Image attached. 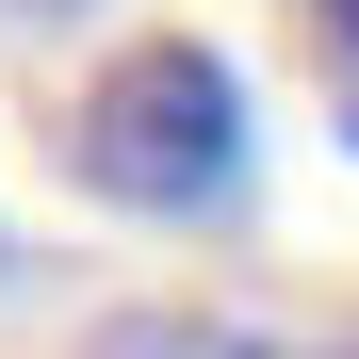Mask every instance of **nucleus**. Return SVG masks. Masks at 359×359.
I'll use <instances>...</instances> for the list:
<instances>
[{"label":"nucleus","mask_w":359,"mask_h":359,"mask_svg":"<svg viewBox=\"0 0 359 359\" xmlns=\"http://www.w3.org/2000/svg\"><path fill=\"white\" fill-rule=\"evenodd\" d=\"M98 359H278L262 327H229V311H114Z\"/></svg>","instance_id":"f03ea898"},{"label":"nucleus","mask_w":359,"mask_h":359,"mask_svg":"<svg viewBox=\"0 0 359 359\" xmlns=\"http://www.w3.org/2000/svg\"><path fill=\"white\" fill-rule=\"evenodd\" d=\"M66 163H82V196L147 212V229H212V212H245V180H262L245 66H229L212 33H131V49L82 82Z\"/></svg>","instance_id":"f257e3e1"}]
</instances>
